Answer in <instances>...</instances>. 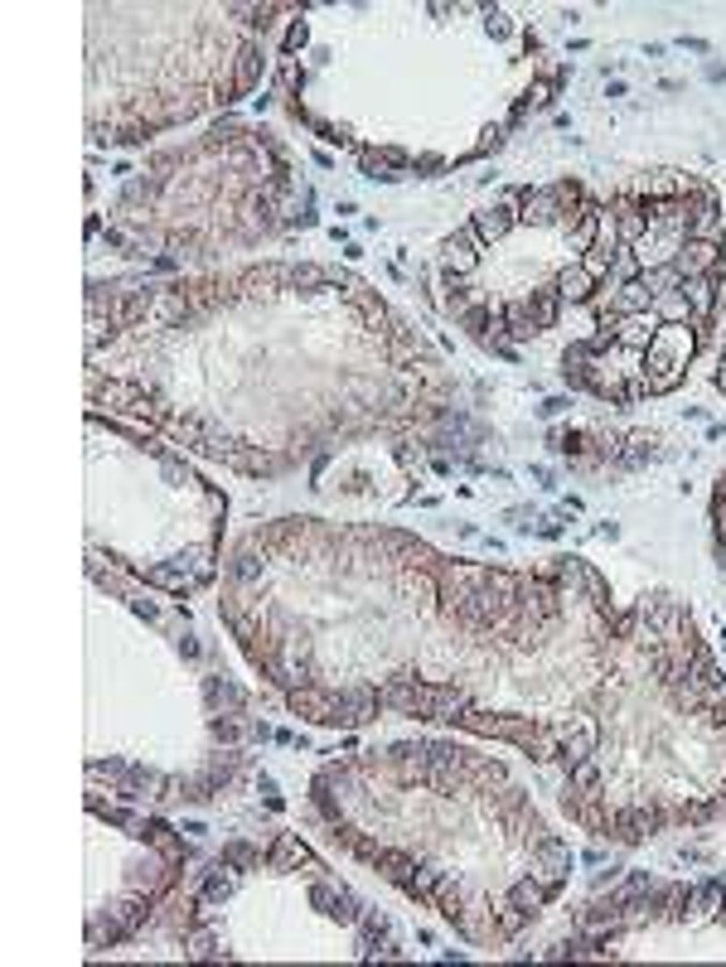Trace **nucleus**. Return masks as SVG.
<instances>
[{
    "label": "nucleus",
    "instance_id": "f257e3e1",
    "mask_svg": "<svg viewBox=\"0 0 726 967\" xmlns=\"http://www.w3.org/2000/svg\"><path fill=\"white\" fill-rule=\"evenodd\" d=\"M683 208H688V237H722V204L707 184H697L683 199Z\"/></svg>",
    "mask_w": 726,
    "mask_h": 967
},
{
    "label": "nucleus",
    "instance_id": "20e7f679",
    "mask_svg": "<svg viewBox=\"0 0 726 967\" xmlns=\"http://www.w3.org/2000/svg\"><path fill=\"white\" fill-rule=\"evenodd\" d=\"M514 223H518V213L508 204H490V208H480L470 218V228H474V237H480L484 247H490V242H504V237L514 233Z\"/></svg>",
    "mask_w": 726,
    "mask_h": 967
},
{
    "label": "nucleus",
    "instance_id": "9d476101",
    "mask_svg": "<svg viewBox=\"0 0 726 967\" xmlns=\"http://www.w3.org/2000/svg\"><path fill=\"white\" fill-rule=\"evenodd\" d=\"M484 15H490V34H494V39H508V34H514V20H508L504 10H484Z\"/></svg>",
    "mask_w": 726,
    "mask_h": 967
},
{
    "label": "nucleus",
    "instance_id": "1a4fd4ad",
    "mask_svg": "<svg viewBox=\"0 0 726 967\" xmlns=\"http://www.w3.org/2000/svg\"><path fill=\"white\" fill-rule=\"evenodd\" d=\"M305 39H311V25H305V20H291V30H286V49H281V58H291V64H295V49H305Z\"/></svg>",
    "mask_w": 726,
    "mask_h": 967
},
{
    "label": "nucleus",
    "instance_id": "f8f14e48",
    "mask_svg": "<svg viewBox=\"0 0 726 967\" xmlns=\"http://www.w3.org/2000/svg\"><path fill=\"white\" fill-rule=\"evenodd\" d=\"M499 146H504V126H490V131L480 136V146H474V155H490V150H499Z\"/></svg>",
    "mask_w": 726,
    "mask_h": 967
},
{
    "label": "nucleus",
    "instance_id": "39448f33",
    "mask_svg": "<svg viewBox=\"0 0 726 967\" xmlns=\"http://www.w3.org/2000/svg\"><path fill=\"white\" fill-rule=\"evenodd\" d=\"M659 325H663V319L653 315V310H635V315H625L620 325H615V339H620L625 349H639V353H645L649 344H653V334H659Z\"/></svg>",
    "mask_w": 726,
    "mask_h": 967
},
{
    "label": "nucleus",
    "instance_id": "0eeeda50",
    "mask_svg": "<svg viewBox=\"0 0 726 967\" xmlns=\"http://www.w3.org/2000/svg\"><path fill=\"white\" fill-rule=\"evenodd\" d=\"M726 910V880L712 876V880H697L693 886V914H722Z\"/></svg>",
    "mask_w": 726,
    "mask_h": 967
},
{
    "label": "nucleus",
    "instance_id": "7ed1b4c3",
    "mask_svg": "<svg viewBox=\"0 0 726 967\" xmlns=\"http://www.w3.org/2000/svg\"><path fill=\"white\" fill-rule=\"evenodd\" d=\"M480 237H474V228L465 223V228H456L441 242V267H446V276H465V271H474V261H480Z\"/></svg>",
    "mask_w": 726,
    "mask_h": 967
},
{
    "label": "nucleus",
    "instance_id": "423d86ee",
    "mask_svg": "<svg viewBox=\"0 0 726 967\" xmlns=\"http://www.w3.org/2000/svg\"><path fill=\"white\" fill-rule=\"evenodd\" d=\"M557 295H562V301H571V305L596 301V295H601V281L591 276V271L581 267V261H571V267L557 271Z\"/></svg>",
    "mask_w": 726,
    "mask_h": 967
},
{
    "label": "nucleus",
    "instance_id": "6e6552de",
    "mask_svg": "<svg viewBox=\"0 0 726 967\" xmlns=\"http://www.w3.org/2000/svg\"><path fill=\"white\" fill-rule=\"evenodd\" d=\"M528 310H533V319H538V329H552L557 319H562V295H557V285L552 291H533Z\"/></svg>",
    "mask_w": 726,
    "mask_h": 967
},
{
    "label": "nucleus",
    "instance_id": "9b49d317",
    "mask_svg": "<svg viewBox=\"0 0 726 967\" xmlns=\"http://www.w3.org/2000/svg\"><path fill=\"white\" fill-rule=\"evenodd\" d=\"M528 532H538V537H547V542H557L562 537V522H552V518H538V522H523Z\"/></svg>",
    "mask_w": 726,
    "mask_h": 967
},
{
    "label": "nucleus",
    "instance_id": "f03ea898",
    "mask_svg": "<svg viewBox=\"0 0 726 967\" xmlns=\"http://www.w3.org/2000/svg\"><path fill=\"white\" fill-rule=\"evenodd\" d=\"M726 267V252H722V237H688L683 252H678V271L683 276H707V271Z\"/></svg>",
    "mask_w": 726,
    "mask_h": 967
},
{
    "label": "nucleus",
    "instance_id": "ddd939ff",
    "mask_svg": "<svg viewBox=\"0 0 726 967\" xmlns=\"http://www.w3.org/2000/svg\"><path fill=\"white\" fill-rule=\"evenodd\" d=\"M412 170H422V174H441V170H446V160H441V155H412Z\"/></svg>",
    "mask_w": 726,
    "mask_h": 967
},
{
    "label": "nucleus",
    "instance_id": "4468645a",
    "mask_svg": "<svg viewBox=\"0 0 726 967\" xmlns=\"http://www.w3.org/2000/svg\"><path fill=\"white\" fill-rule=\"evenodd\" d=\"M567 407H571V402H567V397H547V402H542V407H538V416H547V421H552V416H562Z\"/></svg>",
    "mask_w": 726,
    "mask_h": 967
}]
</instances>
